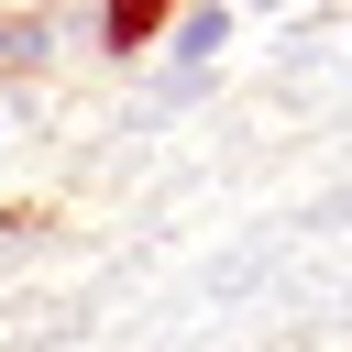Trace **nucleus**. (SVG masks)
<instances>
[{"instance_id":"nucleus-1","label":"nucleus","mask_w":352,"mask_h":352,"mask_svg":"<svg viewBox=\"0 0 352 352\" xmlns=\"http://www.w3.org/2000/svg\"><path fill=\"white\" fill-rule=\"evenodd\" d=\"M154 55H165V88L187 99V88L231 55V0H176V22H165V44H154Z\"/></svg>"},{"instance_id":"nucleus-2","label":"nucleus","mask_w":352,"mask_h":352,"mask_svg":"<svg viewBox=\"0 0 352 352\" xmlns=\"http://www.w3.org/2000/svg\"><path fill=\"white\" fill-rule=\"evenodd\" d=\"M165 22H176V0H88V44L110 66H143L165 44Z\"/></svg>"},{"instance_id":"nucleus-3","label":"nucleus","mask_w":352,"mask_h":352,"mask_svg":"<svg viewBox=\"0 0 352 352\" xmlns=\"http://www.w3.org/2000/svg\"><path fill=\"white\" fill-rule=\"evenodd\" d=\"M242 11H286V0H231V22H242Z\"/></svg>"},{"instance_id":"nucleus-4","label":"nucleus","mask_w":352,"mask_h":352,"mask_svg":"<svg viewBox=\"0 0 352 352\" xmlns=\"http://www.w3.org/2000/svg\"><path fill=\"white\" fill-rule=\"evenodd\" d=\"M0 132H11V121H0Z\"/></svg>"}]
</instances>
